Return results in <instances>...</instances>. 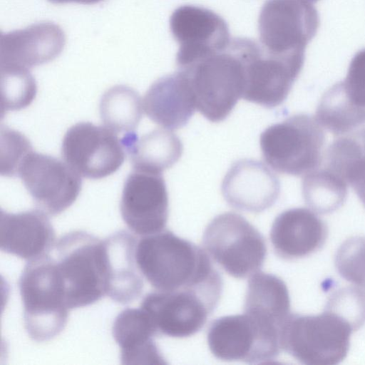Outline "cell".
Segmentation results:
<instances>
[{
    "label": "cell",
    "instance_id": "obj_12",
    "mask_svg": "<svg viewBox=\"0 0 365 365\" xmlns=\"http://www.w3.org/2000/svg\"><path fill=\"white\" fill-rule=\"evenodd\" d=\"M124 149L116 133L90 122H81L66 131L61 154L81 176L101 179L120 168L125 160Z\"/></svg>",
    "mask_w": 365,
    "mask_h": 365
},
{
    "label": "cell",
    "instance_id": "obj_4",
    "mask_svg": "<svg viewBox=\"0 0 365 365\" xmlns=\"http://www.w3.org/2000/svg\"><path fill=\"white\" fill-rule=\"evenodd\" d=\"M179 70L189 79L196 109L211 122L225 120L242 98L245 73L240 37L222 51Z\"/></svg>",
    "mask_w": 365,
    "mask_h": 365
},
{
    "label": "cell",
    "instance_id": "obj_29",
    "mask_svg": "<svg viewBox=\"0 0 365 365\" xmlns=\"http://www.w3.org/2000/svg\"><path fill=\"white\" fill-rule=\"evenodd\" d=\"M37 86L29 70L1 68V116L28 107L35 99Z\"/></svg>",
    "mask_w": 365,
    "mask_h": 365
},
{
    "label": "cell",
    "instance_id": "obj_23",
    "mask_svg": "<svg viewBox=\"0 0 365 365\" xmlns=\"http://www.w3.org/2000/svg\"><path fill=\"white\" fill-rule=\"evenodd\" d=\"M121 142L134 170L162 173L180 158L183 145L170 130L155 129L138 137L135 131L125 133Z\"/></svg>",
    "mask_w": 365,
    "mask_h": 365
},
{
    "label": "cell",
    "instance_id": "obj_32",
    "mask_svg": "<svg viewBox=\"0 0 365 365\" xmlns=\"http://www.w3.org/2000/svg\"><path fill=\"white\" fill-rule=\"evenodd\" d=\"M325 307L348 319L356 331L365 324V294L359 288L345 287L333 292Z\"/></svg>",
    "mask_w": 365,
    "mask_h": 365
},
{
    "label": "cell",
    "instance_id": "obj_26",
    "mask_svg": "<svg viewBox=\"0 0 365 365\" xmlns=\"http://www.w3.org/2000/svg\"><path fill=\"white\" fill-rule=\"evenodd\" d=\"M317 121L334 136L351 131L365 123V108L346 95L341 81L322 96L316 111Z\"/></svg>",
    "mask_w": 365,
    "mask_h": 365
},
{
    "label": "cell",
    "instance_id": "obj_28",
    "mask_svg": "<svg viewBox=\"0 0 365 365\" xmlns=\"http://www.w3.org/2000/svg\"><path fill=\"white\" fill-rule=\"evenodd\" d=\"M302 191L306 205L312 210L329 214L345 202L348 183L331 170L318 168L304 176Z\"/></svg>",
    "mask_w": 365,
    "mask_h": 365
},
{
    "label": "cell",
    "instance_id": "obj_27",
    "mask_svg": "<svg viewBox=\"0 0 365 365\" xmlns=\"http://www.w3.org/2000/svg\"><path fill=\"white\" fill-rule=\"evenodd\" d=\"M141 98L130 87L117 85L101 97L99 110L102 122L115 133L135 131L143 115Z\"/></svg>",
    "mask_w": 365,
    "mask_h": 365
},
{
    "label": "cell",
    "instance_id": "obj_18",
    "mask_svg": "<svg viewBox=\"0 0 365 365\" xmlns=\"http://www.w3.org/2000/svg\"><path fill=\"white\" fill-rule=\"evenodd\" d=\"M269 237L278 257L294 259L319 250L327 239L328 227L313 210L295 207L275 217Z\"/></svg>",
    "mask_w": 365,
    "mask_h": 365
},
{
    "label": "cell",
    "instance_id": "obj_21",
    "mask_svg": "<svg viewBox=\"0 0 365 365\" xmlns=\"http://www.w3.org/2000/svg\"><path fill=\"white\" fill-rule=\"evenodd\" d=\"M137 239L125 230L103 240L106 250L108 295L125 304L138 299L143 289V276L135 260Z\"/></svg>",
    "mask_w": 365,
    "mask_h": 365
},
{
    "label": "cell",
    "instance_id": "obj_34",
    "mask_svg": "<svg viewBox=\"0 0 365 365\" xmlns=\"http://www.w3.org/2000/svg\"><path fill=\"white\" fill-rule=\"evenodd\" d=\"M365 207V170L349 184Z\"/></svg>",
    "mask_w": 365,
    "mask_h": 365
},
{
    "label": "cell",
    "instance_id": "obj_31",
    "mask_svg": "<svg viewBox=\"0 0 365 365\" xmlns=\"http://www.w3.org/2000/svg\"><path fill=\"white\" fill-rule=\"evenodd\" d=\"M33 150L29 139L21 133L1 126V175L18 177L24 159Z\"/></svg>",
    "mask_w": 365,
    "mask_h": 365
},
{
    "label": "cell",
    "instance_id": "obj_15",
    "mask_svg": "<svg viewBox=\"0 0 365 365\" xmlns=\"http://www.w3.org/2000/svg\"><path fill=\"white\" fill-rule=\"evenodd\" d=\"M168 194L162 173L134 170L123 185L121 217L134 233L148 235L163 230L168 218Z\"/></svg>",
    "mask_w": 365,
    "mask_h": 365
},
{
    "label": "cell",
    "instance_id": "obj_30",
    "mask_svg": "<svg viewBox=\"0 0 365 365\" xmlns=\"http://www.w3.org/2000/svg\"><path fill=\"white\" fill-rule=\"evenodd\" d=\"M334 263L339 275L365 294V237L346 240L336 252Z\"/></svg>",
    "mask_w": 365,
    "mask_h": 365
},
{
    "label": "cell",
    "instance_id": "obj_5",
    "mask_svg": "<svg viewBox=\"0 0 365 365\" xmlns=\"http://www.w3.org/2000/svg\"><path fill=\"white\" fill-rule=\"evenodd\" d=\"M355 331L348 319L327 307L317 315L291 313L281 328V348L301 364L334 365L346 358Z\"/></svg>",
    "mask_w": 365,
    "mask_h": 365
},
{
    "label": "cell",
    "instance_id": "obj_13",
    "mask_svg": "<svg viewBox=\"0 0 365 365\" xmlns=\"http://www.w3.org/2000/svg\"><path fill=\"white\" fill-rule=\"evenodd\" d=\"M219 300L191 289L156 290L143 297L140 308L148 316L158 336L185 338L204 327Z\"/></svg>",
    "mask_w": 365,
    "mask_h": 365
},
{
    "label": "cell",
    "instance_id": "obj_2",
    "mask_svg": "<svg viewBox=\"0 0 365 365\" xmlns=\"http://www.w3.org/2000/svg\"><path fill=\"white\" fill-rule=\"evenodd\" d=\"M61 274L69 309L86 307L106 294L103 240L84 231L61 236L51 250Z\"/></svg>",
    "mask_w": 365,
    "mask_h": 365
},
{
    "label": "cell",
    "instance_id": "obj_25",
    "mask_svg": "<svg viewBox=\"0 0 365 365\" xmlns=\"http://www.w3.org/2000/svg\"><path fill=\"white\" fill-rule=\"evenodd\" d=\"M325 168L343 178L348 184L365 170V123L343 134L334 136L325 149Z\"/></svg>",
    "mask_w": 365,
    "mask_h": 365
},
{
    "label": "cell",
    "instance_id": "obj_8",
    "mask_svg": "<svg viewBox=\"0 0 365 365\" xmlns=\"http://www.w3.org/2000/svg\"><path fill=\"white\" fill-rule=\"evenodd\" d=\"M202 244L215 262L237 279L260 271L267 257L262 235L244 217L235 212L214 217L204 231Z\"/></svg>",
    "mask_w": 365,
    "mask_h": 365
},
{
    "label": "cell",
    "instance_id": "obj_22",
    "mask_svg": "<svg viewBox=\"0 0 365 365\" xmlns=\"http://www.w3.org/2000/svg\"><path fill=\"white\" fill-rule=\"evenodd\" d=\"M113 336L120 348L123 364H165L155 340L158 336L147 314L141 309L126 308L115 317Z\"/></svg>",
    "mask_w": 365,
    "mask_h": 365
},
{
    "label": "cell",
    "instance_id": "obj_11",
    "mask_svg": "<svg viewBox=\"0 0 365 365\" xmlns=\"http://www.w3.org/2000/svg\"><path fill=\"white\" fill-rule=\"evenodd\" d=\"M18 177L37 208L49 215H57L68 208L82 187L81 175L68 164L34 151L24 159Z\"/></svg>",
    "mask_w": 365,
    "mask_h": 365
},
{
    "label": "cell",
    "instance_id": "obj_19",
    "mask_svg": "<svg viewBox=\"0 0 365 365\" xmlns=\"http://www.w3.org/2000/svg\"><path fill=\"white\" fill-rule=\"evenodd\" d=\"M54 229L40 210L12 213L1 209V250L30 261L51 252L55 245Z\"/></svg>",
    "mask_w": 365,
    "mask_h": 365
},
{
    "label": "cell",
    "instance_id": "obj_17",
    "mask_svg": "<svg viewBox=\"0 0 365 365\" xmlns=\"http://www.w3.org/2000/svg\"><path fill=\"white\" fill-rule=\"evenodd\" d=\"M66 37L61 28L50 21L38 22L22 29L1 32V68L29 70L48 63L62 52Z\"/></svg>",
    "mask_w": 365,
    "mask_h": 365
},
{
    "label": "cell",
    "instance_id": "obj_1",
    "mask_svg": "<svg viewBox=\"0 0 365 365\" xmlns=\"http://www.w3.org/2000/svg\"><path fill=\"white\" fill-rule=\"evenodd\" d=\"M135 256L142 275L156 290L191 289L220 299L222 278L207 254L173 232L143 236Z\"/></svg>",
    "mask_w": 365,
    "mask_h": 365
},
{
    "label": "cell",
    "instance_id": "obj_14",
    "mask_svg": "<svg viewBox=\"0 0 365 365\" xmlns=\"http://www.w3.org/2000/svg\"><path fill=\"white\" fill-rule=\"evenodd\" d=\"M170 29L179 45L176 56L178 69L224 50L232 39L227 24L220 16L194 5L178 7L170 18Z\"/></svg>",
    "mask_w": 365,
    "mask_h": 365
},
{
    "label": "cell",
    "instance_id": "obj_16",
    "mask_svg": "<svg viewBox=\"0 0 365 365\" xmlns=\"http://www.w3.org/2000/svg\"><path fill=\"white\" fill-rule=\"evenodd\" d=\"M221 190L230 207L258 213L276 202L280 194V182L265 164L245 158L232 164L223 178Z\"/></svg>",
    "mask_w": 365,
    "mask_h": 365
},
{
    "label": "cell",
    "instance_id": "obj_3",
    "mask_svg": "<svg viewBox=\"0 0 365 365\" xmlns=\"http://www.w3.org/2000/svg\"><path fill=\"white\" fill-rule=\"evenodd\" d=\"M24 327L36 341H46L65 328L68 317L64 285L49 254L28 261L20 277Z\"/></svg>",
    "mask_w": 365,
    "mask_h": 365
},
{
    "label": "cell",
    "instance_id": "obj_10",
    "mask_svg": "<svg viewBox=\"0 0 365 365\" xmlns=\"http://www.w3.org/2000/svg\"><path fill=\"white\" fill-rule=\"evenodd\" d=\"M241 51L245 73L242 98L268 108L282 103L302 69L304 58L272 55L248 38H241Z\"/></svg>",
    "mask_w": 365,
    "mask_h": 365
},
{
    "label": "cell",
    "instance_id": "obj_6",
    "mask_svg": "<svg viewBox=\"0 0 365 365\" xmlns=\"http://www.w3.org/2000/svg\"><path fill=\"white\" fill-rule=\"evenodd\" d=\"M326 135L317 118L292 115L267 128L260 135L262 156L275 171L304 176L323 163Z\"/></svg>",
    "mask_w": 365,
    "mask_h": 365
},
{
    "label": "cell",
    "instance_id": "obj_7",
    "mask_svg": "<svg viewBox=\"0 0 365 365\" xmlns=\"http://www.w3.org/2000/svg\"><path fill=\"white\" fill-rule=\"evenodd\" d=\"M281 327L246 312L219 317L210 325L207 341L217 359L250 364L274 361L282 350Z\"/></svg>",
    "mask_w": 365,
    "mask_h": 365
},
{
    "label": "cell",
    "instance_id": "obj_24",
    "mask_svg": "<svg viewBox=\"0 0 365 365\" xmlns=\"http://www.w3.org/2000/svg\"><path fill=\"white\" fill-rule=\"evenodd\" d=\"M244 312L259 315L282 326L290 312L289 290L279 277L263 272L250 276Z\"/></svg>",
    "mask_w": 365,
    "mask_h": 365
},
{
    "label": "cell",
    "instance_id": "obj_9",
    "mask_svg": "<svg viewBox=\"0 0 365 365\" xmlns=\"http://www.w3.org/2000/svg\"><path fill=\"white\" fill-rule=\"evenodd\" d=\"M319 24L314 6L304 0H267L258 19L259 43L282 57H305Z\"/></svg>",
    "mask_w": 365,
    "mask_h": 365
},
{
    "label": "cell",
    "instance_id": "obj_33",
    "mask_svg": "<svg viewBox=\"0 0 365 365\" xmlns=\"http://www.w3.org/2000/svg\"><path fill=\"white\" fill-rule=\"evenodd\" d=\"M341 83L351 101L365 108V48L352 58L346 77Z\"/></svg>",
    "mask_w": 365,
    "mask_h": 365
},
{
    "label": "cell",
    "instance_id": "obj_20",
    "mask_svg": "<svg viewBox=\"0 0 365 365\" xmlns=\"http://www.w3.org/2000/svg\"><path fill=\"white\" fill-rule=\"evenodd\" d=\"M143 108L154 123L169 130L182 128L196 110L187 76L178 70L156 80L143 98Z\"/></svg>",
    "mask_w": 365,
    "mask_h": 365
},
{
    "label": "cell",
    "instance_id": "obj_35",
    "mask_svg": "<svg viewBox=\"0 0 365 365\" xmlns=\"http://www.w3.org/2000/svg\"><path fill=\"white\" fill-rule=\"evenodd\" d=\"M53 4L78 3L81 4H94L104 0H48Z\"/></svg>",
    "mask_w": 365,
    "mask_h": 365
}]
</instances>
